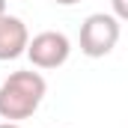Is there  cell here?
Returning <instances> with one entry per match:
<instances>
[{
	"mask_svg": "<svg viewBox=\"0 0 128 128\" xmlns=\"http://www.w3.org/2000/svg\"><path fill=\"white\" fill-rule=\"evenodd\" d=\"M48 92V84L39 72L24 68V72H12L3 84H0V116L6 122H21L30 119L39 110L42 98Z\"/></svg>",
	"mask_w": 128,
	"mask_h": 128,
	"instance_id": "obj_1",
	"label": "cell"
},
{
	"mask_svg": "<svg viewBox=\"0 0 128 128\" xmlns=\"http://www.w3.org/2000/svg\"><path fill=\"white\" fill-rule=\"evenodd\" d=\"M119 42V18L107 15V12H96L80 24V51L86 57H107Z\"/></svg>",
	"mask_w": 128,
	"mask_h": 128,
	"instance_id": "obj_2",
	"label": "cell"
},
{
	"mask_svg": "<svg viewBox=\"0 0 128 128\" xmlns=\"http://www.w3.org/2000/svg\"><path fill=\"white\" fill-rule=\"evenodd\" d=\"M72 54V42L60 30H45L36 33L27 45V57L36 68H60Z\"/></svg>",
	"mask_w": 128,
	"mask_h": 128,
	"instance_id": "obj_3",
	"label": "cell"
},
{
	"mask_svg": "<svg viewBox=\"0 0 128 128\" xmlns=\"http://www.w3.org/2000/svg\"><path fill=\"white\" fill-rule=\"evenodd\" d=\"M27 45H30L27 24L6 12L0 18V60H18L21 54H27Z\"/></svg>",
	"mask_w": 128,
	"mask_h": 128,
	"instance_id": "obj_4",
	"label": "cell"
},
{
	"mask_svg": "<svg viewBox=\"0 0 128 128\" xmlns=\"http://www.w3.org/2000/svg\"><path fill=\"white\" fill-rule=\"evenodd\" d=\"M110 6H113V15L119 21H128V0H110Z\"/></svg>",
	"mask_w": 128,
	"mask_h": 128,
	"instance_id": "obj_5",
	"label": "cell"
},
{
	"mask_svg": "<svg viewBox=\"0 0 128 128\" xmlns=\"http://www.w3.org/2000/svg\"><path fill=\"white\" fill-rule=\"evenodd\" d=\"M54 3H60V6H74V3H80V0H54Z\"/></svg>",
	"mask_w": 128,
	"mask_h": 128,
	"instance_id": "obj_6",
	"label": "cell"
},
{
	"mask_svg": "<svg viewBox=\"0 0 128 128\" xmlns=\"http://www.w3.org/2000/svg\"><path fill=\"white\" fill-rule=\"evenodd\" d=\"M0 128H21L18 122H0Z\"/></svg>",
	"mask_w": 128,
	"mask_h": 128,
	"instance_id": "obj_7",
	"label": "cell"
},
{
	"mask_svg": "<svg viewBox=\"0 0 128 128\" xmlns=\"http://www.w3.org/2000/svg\"><path fill=\"white\" fill-rule=\"evenodd\" d=\"M6 15V0H0V18Z\"/></svg>",
	"mask_w": 128,
	"mask_h": 128,
	"instance_id": "obj_8",
	"label": "cell"
}]
</instances>
